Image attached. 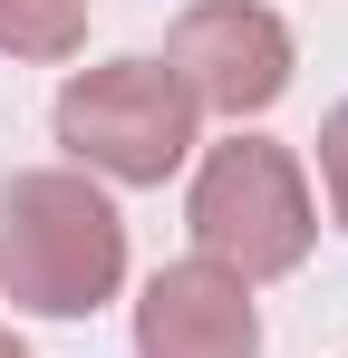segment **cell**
<instances>
[{
  "instance_id": "obj_3",
  "label": "cell",
  "mask_w": 348,
  "mask_h": 358,
  "mask_svg": "<svg viewBox=\"0 0 348 358\" xmlns=\"http://www.w3.org/2000/svg\"><path fill=\"white\" fill-rule=\"evenodd\" d=\"M194 117L203 107L165 78V59H107L58 87V145L107 184H165L194 155Z\"/></svg>"
},
{
  "instance_id": "obj_6",
  "label": "cell",
  "mask_w": 348,
  "mask_h": 358,
  "mask_svg": "<svg viewBox=\"0 0 348 358\" xmlns=\"http://www.w3.org/2000/svg\"><path fill=\"white\" fill-rule=\"evenodd\" d=\"M0 49L10 59H78L87 49V0H0Z\"/></svg>"
},
{
  "instance_id": "obj_8",
  "label": "cell",
  "mask_w": 348,
  "mask_h": 358,
  "mask_svg": "<svg viewBox=\"0 0 348 358\" xmlns=\"http://www.w3.org/2000/svg\"><path fill=\"white\" fill-rule=\"evenodd\" d=\"M0 358H29V349H20V339H10V329H0Z\"/></svg>"
},
{
  "instance_id": "obj_2",
  "label": "cell",
  "mask_w": 348,
  "mask_h": 358,
  "mask_svg": "<svg viewBox=\"0 0 348 358\" xmlns=\"http://www.w3.org/2000/svg\"><path fill=\"white\" fill-rule=\"evenodd\" d=\"M184 223H194V262H213V271H232V281H281V271L310 262V242H319L310 175H300V155L271 145V136L213 145L203 175H194Z\"/></svg>"
},
{
  "instance_id": "obj_4",
  "label": "cell",
  "mask_w": 348,
  "mask_h": 358,
  "mask_svg": "<svg viewBox=\"0 0 348 358\" xmlns=\"http://www.w3.org/2000/svg\"><path fill=\"white\" fill-rule=\"evenodd\" d=\"M165 78L194 97V107L232 117V126L261 117V107L290 87L281 10H261V0H194V10L174 20V39H165Z\"/></svg>"
},
{
  "instance_id": "obj_1",
  "label": "cell",
  "mask_w": 348,
  "mask_h": 358,
  "mask_svg": "<svg viewBox=\"0 0 348 358\" xmlns=\"http://www.w3.org/2000/svg\"><path fill=\"white\" fill-rule=\"evenodd\" d=\"M126 281V223L78 165L10 175L0 194V291L39 320H87Z\"/></svg>"
},
{
  "instance_id": "obj_5",
  "label": "cell",
  "mask_w": 348,
  "mask_h": 358,
  "mask_svg": "<svg viewBox=\"0 0 348 358\" xmlns=\"http://www.w3.org/2000/svg\"><path fill=\"white\" fill-rule=\"evenodd\" d=\"M136 358H261L252 281L213 262H165L136 300Z\"/></svg>"
},
{
  "instance_id": "obj_7",
  "label": "cell",
  "mask_w": 348,
  "mask_h": 358,
  "mask_svg": "<svg viewBox=\"0 0 348 358\" xmlns=\"http://www.w3.org/2000/svg\"><path fill=\"white\" fill-rule=\"evenodd\" d=\"M319 175H329V203H339V223H348V107L319 117Z\"/></svg>"
}]
</instances>
